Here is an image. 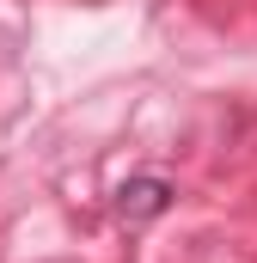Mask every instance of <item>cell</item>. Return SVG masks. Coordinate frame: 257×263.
I'll return each instance as SVG.
<instances>
[{"instance_id":"obj_1","label":"cell","mask_w":257,"mask_h":263,"mask_svg":"<svg viewBox=\"0 0 257 263\" xmlns=\"http://www.w3.org/2000/svg\"><path fill=\"white\" fill-rule=\"evenodd\" d=\"M172 184L166 178H153V172H141V178H128L123 190H117V220L123 227H147V220H159L166 208H172Z\"/></svg>"}]
</instances>
